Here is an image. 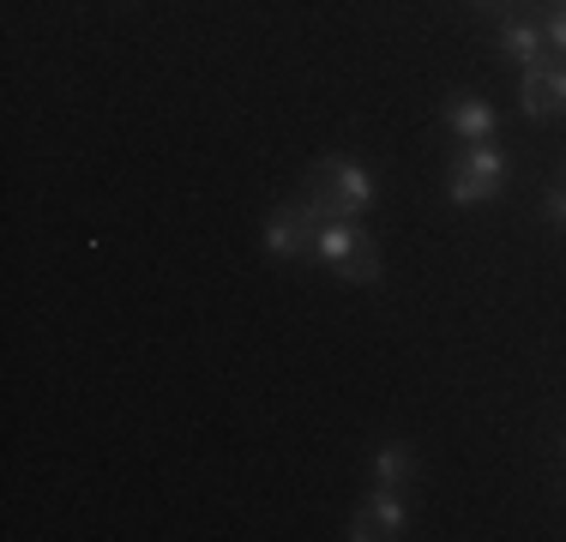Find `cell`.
Wrapping results in <instances>:
<instances>
[{"mask_svg":"<svg viewBox=\"0 0 566 542\" xmlns=\"http://www.w3.org/2000/svg\"><path fill=\"white\" fill-rule=\"evenodd\" d=\"M307 194H314L332 217H368L374 175L361 169V163H349V157H326V163H314V175H307Z\"/></svg>","mask_w":566,"mask_h":542,"instance_id":"cell-2","label":"cell"},{"mask_svg":"<svg viewBox=\"0 0 566 542\" xmlns=\"http://www.w3.org/2000/svg\"><path fill=\"white\" fill-rule=\"evenodd\" d=\"M501 187H506V152L494 139L464 145V152H458L452 175H447V199H452V206H489V199H501Z\"/></svg>","mask_w":566,"mask_h":542,"instance_id":"cell-1","label":"cell"},{"mask_svg":"<svg viewBox=\"0 0 566 542\" xmlns=\"http://www.w3.org/2000/svg\"><path fill=\"white\" fill-rule=\"evenodd\" d=\"M543 37H548V49H555V54H566V0H555V12H548Z\"/></svg>","mask_w":566,"mask_h":542,"instance_id":"cell-11","label":"cell"},{"mask_svg":"<svg viewBox=\"0 0 566 542\" xmlns=\"http://www.w3.org/2000/svg\"><path fill=\"white\" fill-rule=\"evenodd\" d=\"M326 206H319L314 194L290 199V206H277L272 217H265V253L272 260H314V236L319 223H326Z\"/></svg>","mask_w":566,"mask_h":542,"instance_id":"cell-3","label":"cell"},{"mask_svg":"<svg viewBox=\"0 0 566 542\" xmlns=\"http://www.w3.org/2000/svg\"><path fill=\"white\" fill-rule=\"evenodd\" d=\"M447 127L458 133V145H482V139H494V108L482 97H470V91H452L447 97Z\"/></svg>","mask_w":566,"mask_h":542,"instance_id":"cell-6","label":"cell"},{"mask_svg":"<svg viewBox=\"0 0 566 542\" xmlns=\"http://www.w3.org/2000/svg\"><path fill=\"white\" fill-rule=\"evenodd\" d=\"M543 217H548V223H560V229H566V187H555V194L543 199Z\"/></svg>","mask_w":566,"mask_h":542,"instance_id":"cell-12","label":"cell"},{"mask_svg":"<svg viewBox=\"0 0 566 542\" xmlns=\"http://www.w3.org/2000/svg\"><path fill=\"white\" fill-rule=\"evenodd\" d=\"M518 108H524L531 121H555V115H566V54L524 66V79H518Z\"/></svg>","mask_w":566,"mask_h":542,"instance_id":"cell-4","label":"cell"},{"mask_svg":"<svg viewBox=\"0 0 566 542\" xmlns=\"http://www.w3.org/2000/svg\"><path fill=\"white\" fill-rule=\"evenodd\" d=\"M543 43H548V37L536 31V24H524V19H506V24H501V54L518 66V73H524V66H536V61H548Z\"/></svg>","mask_w":566,"mask_h":542,"instance_id":"cell-8","label":"cell"},{"mask_svg":"<svg viewBox=\"0 0 566 542\" xmlns=\"http://www.w3.org/2000/svg\"><path fill=\"white\" fill-rule=\"evenodd\" d=\"M403 524H410V512H403V500H398V488H380L374 482V494L356 507V519H349V542H392L403 536Z\"/></svg>","mask_w":566,"mask_h":542,"instance_id":"cell-5","label":"cell"},{"mask_svg":"<svg viewBox=\"0 0 566 542\" xmlns=\"http://www.w3.org/2000/svg\"><path fill=\"white\" fill-rule=\"evenodd\" d=\"M560 446H566V440H560Z\"/></svg>","mask_w":566,"mask_h":542,"instance_id":"cell-14","label":"cell"},{"mask_svg":"<svg viewBox=\"0 0 566 542\" xmlns=\"http://www.w3.org/2000/svg\"><path fill=\"white\" fill-rule=\"evenodd\" d=\"M476 7H501V0H476Z\"/></svg>","mask_w":566,"mask_h":542,"instance_id":"cell-13","label":"cell"},{"mask_svg":"<svg viewBox=\"0 0 566 542\" xmlns=\"http://www.w3.org/2000/svg\"><path fill=\"white\" fill-rule=\"evenodd\" d=\"M380 271H386V265H380V248H374V241H361V248L338 265V278H344V283H380Z\"/></svg>","mask_w":566,"mask_h":542,"instance_id":"cell-10","label":"cell"},{"mask_svg":"<svg viewBox=\"0 0 566 542\" xmlns=\"http://www.w3.org/2000/svg\"><path fill=\"white\" fill-rule=\"evenodd\" d=\"M361 241H368V229H361V217H326V223H319V236H314V260L338 271V265L349 260V253L361 248Z\"/></svg>","mask_w":566,"mask_h":542,"instance_id":"cell-7","label":"cell"},{"mask_svg":"<svg viewBox=\"0 0 566 542\" xmlns=\"http://www.w3.org/2000/svg\"><path fill=\"white\" fill-rule=\"evenodd\" d=\"M410 477H416V452L403 440H386L380 452H374V482H380V488H403Z\"/></svg>","mask_w":566,"mask_h":542,"instance_id":"cell-9","label":"cell"}]
</instances>
